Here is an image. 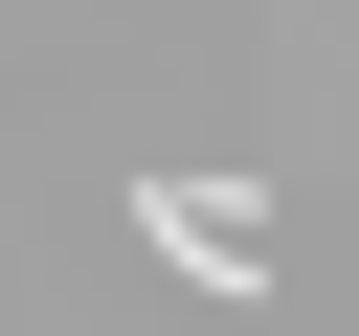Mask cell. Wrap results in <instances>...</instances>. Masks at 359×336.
Segmentation results:
<instances>
[{"instance_id":"cell-1","label":"cell","mask_w":359,"mask_h":336,"mask_svg":"<svg viewBox=\"0 0 359 336\" xmlns=\"http://www.w3.org/2000/svg\"><path fill=\"white\" fill-rule=\"evenodd\" d=\"M135 246H157L180 291H224V314L269 291V202H247V179H135Z\"/></svg>"}]
</instances>
